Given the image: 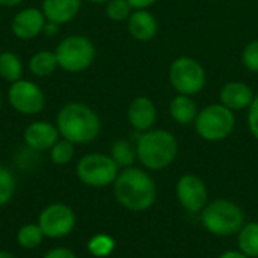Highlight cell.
<instances>
[{
  "instance_id": "4dcf8cb0",
  "label": "cell",
  "mask_w": 258,
  "mask_h": 258,
  "mask_svg": "<svg viewBox=\"0 0 258 258\" xmlns=\"http://www.w3.org/2000/svg\"><path fill=\"white\" fill-rule=\"evenodd\" d=\"M41 258H77V255L65 246H57V248H51L50 251H47Z\"/></svg>"
},
{
  "instance_id": "277c9868",
  "label": "cell",
  "mask_w": 258,
  "mask_h": 258,
  "mask_svg": "<svg viewBox=\"0 0 258 258\" xmlns=\"http://www.w3.org/2000/svg\"><path fill=\"white\" fill-rule=\"evenodd\" d=\"M201 222L209 233L219 237H228L242 230L245 216L242 209L233 201L216 200L203 209Z\"/></svg>"
},
{
  "instance_id": "484cf974",
  "label": "cell",
  "mask_w": 258,
  "mask_h": 258,
  "mask_svg": "<svg viewBox=\"0 0 258 258\" xmlns=\"http://www.w3.org/2000/svg\"><path fill=\"white\" fill-rule=\"evenodd\" d=\"M17 190V180L12 171L0 165V207L9 204Z\"/></svg>"
},
{
  "instance_id": "d6a6232c",
  "label": "cell",
  "mask_w": 258,
  "mask_h": 258,
  "mask_svg": "<svg viewBox=\"0 0 258 258\" xmlns=\"http://www.w3.org/2000/svg\"><path fill=\"white\" fill-rule=\"evenodd\" d=\"M59 24H56V23H51V21H47L45 23V26H44V30H42V33L45 35V36H54L57 32H59Z\"/></svg>"
},
{
  "instance_id": "9a60e30c",
  "label": "cell",
  "mask_w": 258,
  "mask_h": 258,
  "mask_svg": "<svg viewBox=\"0 0 258 258\" xmlns=\"http://www.w3.org/2000/svg\"><path fill=\"white\" fill-rule=\"evenodd\" d=\"M254 97L255 95L252 89L243 82H228L222 86L219 92L221 104L231 109L233 112L248 109L254 101Z\"/></svg>"
},
{
  "instance_id": "5b68a950",
  "label": "cell",
  "mask_w": 258,
  "mask_h": 258,
  "mask_svg": "<svg viewBox=\"0 0 258 258\" xmlns=\"http://www.w3.org/2000/svg\"><path fill=\"white\" fill-rule=\"evenodd\" d=\"M54 54L59 68L76 74L88 70L92 65L95 59V45L83 35H70L56 45Z\"/></svg>"
},
{
  "instance_id": "1f68e13d",
  "label": "cell",
  "mask_w": 258,
  "mask_h": 258,
  "mask_svg": "<svg viewBox=\"0 0 258 258\" xmlns=\"http://www.w3.org/2000/svg\"><path fill=\"white\" fill-rule=\"evenodd\" d=\"M133 9H148L153 6L157 0H127Z\"/></svg>"
},
{
  "instance_id": "9c48e42d",
  "label": "cell",
  "mask_w": 258,
  "mask_h": 258,
  "mask_svg": "<svg viewBox=\"0 0 258 258\" xmlns=\"http://www.w3.org/2000/svg\"><path fill=\"white\" fill-rule=\"evenodd\" d=\"M38 225L42 230L45 239L59 240L70 236L76 228V213L63 203H53L44 207L38 216Z\"/></svg>"
},
{
  "instance_id": "e575fe53",
  "label": "cell",
  "mask_w": 258,
  "mask_h": 258,
  "mask_svg": "<svg viewBox=\"0 0 258 258\" xmlns=\"http://www.w3.org/2000/svg\"><path fill=\"white\" fill-rule=\"evenodd\" d=\"M20 3H23V0H0V6L3 8H14L18 6Z\"/></svg>"
},
{
  "instance_id": "3957f363",
  "label": "cell",
  "mask_w": 258,
  "mask_h": 258,
  "mask_svg": "<svg viewBox=\"0 0 258 258\" xmlns=\"http://www.w3.org/2000/svg\"><path fill=\"white\" fill-rule=\"evenodd\" d=\"M138 160L151 171L168 168L177 157L178 142L168 130H147L136 142Z\"/></svg>"
},
{
  "instance_id": "7402d4cb",
  "label": "cell",
  "mask_w": 258,
  "mask_h": 258,
  "mask_svg": "<svg viewBox=\"0 0 258 258\" xmlns=\"http://www.w3.org/2000/svg\"><path fill=\"white\" fill-rule=\"evenodd\" d=\"M0 77L9 83L23 79V62L18 54L12 51L0 53Z\"/></svg>"
},
{
  "instance_id": "4fadbf2b",
  "label": "cell",
  "mask_w": 258,
  "mask_h": 258,
  "mask_svg": "<svg viewBox=\"0 0 258 258\" xmlns=\"http://www.w3.org/2000/svg\"><path fill=\"white\" fill-rule=\"evenodd\" d=\"M23 139L26 147L32 148L33 151L44 153L60 139V135L56 124L47 121H33L24 128Z\"/></svg>"
},
{
  "instance_id": "52a82bcc",
  "label": "cell",
  "mask_w": 258,
  "mask_h": 258,
  "mask_svg": "<svg viewBox=\"0 0 258 258\" xmlns=\"http://www.w3.org/2000/svg\"><path fill=\"white\" fill-rule=\"evenodd\" d=\"M197 133L210 142H218L228 138L236 127L234 112L224 104H210L198 112L195 119Z\"/></svg>"
},
{
  "instance_id": "8d00e7d4",
  "label": "cell",
  "mask_w": 258,
  "mask_h": 258,
  "mask_svg": "<svg viewBox=\"0 0 258 258\" xmlns=\"http://www.w3.org/2000/svg\"><path fill=\"white\" fill-rule=\"evenodd\" d=\"M86 2H89V3H98L100 5V3H107L109 0H86Z\"/></svg>"
},
{
  "instance_id": "30bf717a",
  "label": "cell",
  "mask_w": 258,
  "mask_h": 258,
  "mask_svg": "<svg viewBox=\"0 0 258 258\" xmlns=\"http://www.w3.org/2000/svg\"><path fill=\"white\" fill-rule=\"evenodd\" d=\"M8 100L11 107L26 116L36 115L45 107L44 91L32 80L20 79L11 83L8 89Z\"/></svg>"
},
{
  "instance_id": "4316f807",
  "label": "cell",
  "mask_w": 258,
  "mask_h": 258,
  "mask_svg": "<svg viewBox=\"0 0 258 258\" xmlns=\"http://www.w3.org/2000/svg\"><path fill=\"white\" fill-rule=\"evenodd\" d=\"M135 9L130 6L127 0H109L106 3V15L112 21H124L128 20L130 14Z\"/></svg>"
},
{
  "instance_id": "74e56055",
  "label": "cell",
  "mask_w": 258,
  "mask_h": 258,
  "mask_svg": "<svg viewBox=\"0 0 258 258\" xmlns=\"http://www.w3.org/2000/svg\"><path fill=\"white\" fill-rule=\"evenodd\" d=\"M0 107H2V92H0Z\"/></svg>"
},
{
  "instance_id": "836d02e7",
  "label": "cell",
  "mask_w": 258,
  "mask_h": 258,
  "mask_svg": "<svg viewBox=\"0 0 258 258\" xmlns=\"http://www.w3.org/2000/svg\"><path fill=\"white\" fill-rule=\"evenodd\" d=\"M219 258H249L246 257L243 252H240V251H228V252H225V254H222Z\"/></svg>"
},
{
  "instance_id": "7c38bea8",
  "label": "cell",
  "mask_w": 258,
  "mask_h": 258,
  "mask_svg": "<svg viewBox=\"0 0 258 258\" xmlns=\"http://www.w3.org/2000/svg\"><path fill=\"white\" fill-rule=\"evenodd\" d=\"M47 20L41 9L38 8H24L18 11L11 23L12 33L23 41H30L36 36H39L44 30Z\"/></svg>"
},
{
  "instance_id": "ac0fdd59",
  "label": "cell",
  "mask_w": 258,
  "mask_h": 258,
  "mask_svg": "<svg viewBox=\"0 0 258 258\" xmlns=\"http://www.w3.org/2000/svg\"><path fill=\"white\" fill-rule=\"evenodd\" d=\"M169 113L175 122L181 125H189L194 124L198 116V106L192 97L178 94L169 103Z\"/></svg>"
},
{
  "instance_id": "ffe728a7",
  "label": "cell",
  "mask_w": 258,
  "mask_h": 258,
  "mask_svg": "<svg viewBox=\"0 0 258 258\" xmlns=\"http://www.w3.org/2000/svg\"><path fill=\"white\" fill-rule=\"evenodd\" d=\"M113 162L119 166V169H125L133 166V163L138 159V153H136V145H133L130 141L127 139H118L112 144L110 147V154H109Z\"/></svg>"
},
{
  "instance_id": "8fae6325",
  "label": "cell",
  "mask_w": 258,
  "mask_h": 258,
  "mask_svg": "<svg viewBox=\"0 0 258 258\" xmlns=\"http://www.w3.org/2000/svg\"><path fill=\"white\" fill-rule=\"evenodd\" d=\"M177 198L183 209H186L187 212H203V209L207 206L209 198L207 186L200 177L194 174H186L177 183Z\"/></svg>"
},
{
  "instance_id": "d590c367",
  "label": "cell",
  "mask_w": 258,
  "mask_h": 258,
  "mask_svg": "<svg viewBox=\"0 0 258 258\" xmlns=\"http://www.w3.org/2000/svg\"><path fill=\"white\" fill-rule=\"evenodd\" d=\"M0 258H18L17 255H14L12 252H9V251H3V249H0Z\"/></svg>"
},
{
  "instance_id": "f1b7e54d",
  "label": "cell",
  "mask_w": 258,
  "mask_h": 258,
  "mask_svg": "<svg viewBox=\"0 0 258 258\" xmlns=\"http://www.w3.org/2000/svg\"><path fill=\"white\" fill-rule=\"evenodd\" d=\"M242 62L249 71L258 73V39L249 42L245 47L242 53Z\"/></svg>"
},
{
  "instance_id": "f546056e",
  "label": "cell",
  "mask_w": 258,
  "mask_h": 258,
  "mask_svg": "<svg viewBox=\"0 0 258 258\" xmlns=\"http://www.w3.org/2000/svg\"><path fill=\"white\" fill-rule=\"evenodd\" d=\"M248 125L252 136L258 139V95L254 97V101L248 107Z\"/></svg>"
},
{
  "instance_id": "2e32d148",
  "label": "cell",
  "mask_w": 258,
  "mask_h": 258,
  "mask_svg": "<svg viewBox=\"0 0 258 258\" xmlns=\"http://www.w3.org/2000/svg\"><path fill=\"white\" fill-rule=\"evenodd\" d=\"M82 8V0H42L41 11L47 21L59 26L73 21Z\"/></svg>"
},
{
  "instance_id": "6da1fadb",
  "label": "cell",
  "mask_w": 258,
  "mask_h": 258,
  "mask_svg": "<svg viewBox=\"0 0 258 258\" xmlns=\"http://www.w3.org/2000/svg\"><path fill=\"white\" fill-rule=\"evenodd\" d=\"M56 127L60 138L74 145L94 142L101 130L100 116L94 109L83 103H67L56 115Z\"/></svg>"
},
{
  "instance_id": "7a4b0ae2",
  "label": "cell",
  "mask_w": 258,
  "mask_h": 258,
  "mask_svg": "<svg viewBox=\"0 0 258 258\" xmlns=\"http://www.w3.org/2000/svg\"><path fill=\"white\" fill-rule=\"evenodd\" d=\"M115 200L130 212H145L156 201V183L142 169L130 166L119 171L113 183Z\"/></svg>"
},
{
  "instance_id": "603a6c76",
  "label": "cell",
  "mask_w": 258,
  "mask_h": 258,
  "mask_svg": "<svg viewBox=\"0 0 258 258\" xmlns=\"http://www.w3.org/2000/svg\"><path fill=\"white\" fill-rule=\"evenodd\" d=\"M239 251L246 257L258 258V222H249L239 231Z\"/></svg>"
},
{
  "instance_id": "44dd1931",
  "label": "cell",
  "mask_w": 258,
  "mask_h": 258,
  "mask_svg": "<svg viewBox=\"0 0 258 258\" xmlns=\"http://www.w3.org/2000/svg\"><path fill=\"white\" fill-rule=\"evenodd\" d=\"M15 239H17V243L20 248H23L26 251H32L42 245L45 236H44L42 230L39 228L38 222H29L18 228Z\"/></svg>"
},
{
  "instance_id": "d6986e66",
  "label": "cell",
  "mask_w": 258,
  "mask_h": 258,
  "mask_svg": "<svg viewBox=\"0 0 258 258\" xmlns=\"http://www.w3.org/2000/svg\"><path fill=\"white\" fill-rule=\"evenodd\" d=\"M59 63L54 51L41 50L29 59V71L35 77H48L57 70Z\"/></svg>"
},
{
  "instance_id": "5bb4252c",
  "label": "cell",
  "mask_w": 258,
  "mask_h": 258,
  "mask_svg": "<svg viewBox=\"0 0 258 258\" xmlns=\"http://www.w3.org/2000/svg\"><path fill=\"white\" fill-rule=\"evenodd\" d=\"M156 118V106L148 97H136L127 109V119L136 132L144 133L147 130H151Z\"/></svg>"
},
{
  "instance_id": "8992f818",
  "label": "cell",
  "mask_w": 258,
  "mask_h": 258,
  "mask_svg": "<svg viewBox=\"0 0 258 258\" xmlns=\"http://www.w3.org/2000/svg\"><path fill=\"white\" fill-rule=\"evenodd\" d=\"M119 174V166L109 154L89 153L80 157L76 165L77 178L89 187L101 189L115 183Z\"/></svg>"
},
{
  "instance_id": "e0dca14e",
  "label": "cell",
  "mask_w": 258,
  "mask_h": 258,
  "mask_svg": "<svg viewBox=\"0 0 258 258\" xmlns=\"http://www.w3.org/2000/svg\"><path fill=\"white\" fill-rule=\"evenodd\" d=\"M127 27L130 35L142 42L151 41L159 30L157 20L148 9H135L127 20Z\"/></svg>"
},
{
  "instance_id": "cb8c5ba5",
  "label": "cell",
  "mask_w": 258,
  "mask_h": 258,
  "mask_svg": "<svg viewBox=\"0 0 258 258\" xmlns=\"http://www.w3.org/2000/svg\"><path fill=\"white\" fill-rule=\"evenodd\" d=\"M86 248H88V252H89L92 257H109V255L113 252V249H115V240H113L109 234L100 233V234L92 236V237L88 240Z\"/></svg>"
},
{
  "instance_id": "d4e9b609",
  "label": "cell",
  "mask_w": 258,
  "mask_h": 258,
  "mask_svg": "<svg viewBox=\"0 0 258 258\" xmlns=\"http://www.w3.org/2000/svg\"><path fill=\"white\" fill-rule=\"evenodd\" d=\"M48 154H50V160L57 165V166H65L68 165L73 157H74V144L60 138L50 150H48Z\"/></svg>"
},
{
  "instance_id": "ba28073f",
  "label": "cell",
  "mask_w": 258,
  "mask_h": 258,
  "mask_svg": "<svg viewBox=\"0 0 258 258\" xmlns=\"http://www.w3.org/2000/svg\"><path fill=\"white\" fill-rule=\"evenodd\" d=\"M206 71L203 65L189 56L177 57L169 67V82L181 95H195L206 86Z\"/></svg>"
},
{
  "instance_id": "83f0119b",
  "label": "cell",
  "mask_w": 258,
  "mask_h": 258,
  "mask_svg": "<svg viewBox=\"0 0 258 258\" xmlns=\"http://www.w3.org/2000/svg\"><path fill=\"white\" fill-rule=\"evenodd\" d=\"M38 162H39V153L33 151L29 147L20 150L15 156V163L21 171H32L33 168H36Z\"/></svg>"
}]
</instances>
